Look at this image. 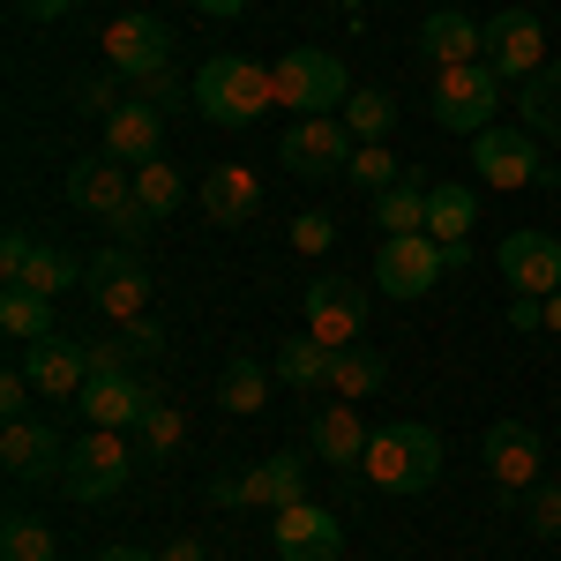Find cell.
<instances>
[{"instance_id": "cell-44", "label": "cell", "mask_w": 561, "mask_h": 561, "mask_svg": "<svg viewBox=\"0 0 561 561\" xmlns=\"http://www.w3.org/2000/svg\"><path fill=\"white\" fill-rule=\"evenodd\" d=\"M135 98H142V105H158V113H173V105H180V76H173V68H158V76H142V83H135Z\"/></svg>"}, {"instance_id": "cell-26", "label": "cell", "mask_w": 561, "mask_h": 561, "mask_svg": "<svg viewBox=\"0 0 561 561\" xmlns=\"http://www.w3.org/2000/svg\"><path fill=\"white\" fill-rule=\"evenodd\" d=\"M270 382H277V367H262L255 352H232L225 375H217V404L240 412V420H255V412H270Z\"/></svg>"}, {"instance_id": "cell-4", "label": "cell", "mask_w": 561, "mask_h": 561, "mask_svg": "<svg viewBox=\"0 0 561 561\" xmlns=\"http://www.w3.org/2000/svg\"><path fill=\"white\" fill-rule=\"evenodd\" d=\"M135 479V449L121 427H90L76 449H68V472H60V494L68 502H113Z\"/></svg>"}, {"instance_id": "cell-42", "label": "cell", "mask_w": 561, "mask_h": 561, "mask_svg": "<svg viewBox=\"0 0 561 561\" xmlns=\"http://www.w3.org/2000/svg\"><path fill=\"white\" fill-rule=\"evenodd\" d=\"M121 345H128L135 359H158V352H165V322H150V314H135V322H121Z\"/></svg>"}, {"instance_id": "cell-11", "label": "cell", "mask_w": 561, "mask_h": 561, "mask_svg": "<svg viewBox=\"0 0 561 561\" xmlns=\"http://www.w3.org/2000/svg\"><path fill=\"white\" fill-rule=\"evenodd\" d=\"M479 465H486V479H494L502 502H524V494L539 486V434L524 427V420H494L486 442H479Z\"/></svg>"}, {"instance_id": "cell-33", "label": "cell", "mask_w": 561, "mask_h": 561, "mask_svg": "<svg viewBox=\"0 0 561 561\" xmlns=\"http://www.w3.org/2000/svg\"><path fill=\"white\" fill-rule=\"evenodd\" d=\"M345 128H352V142H389V128H397V98H389V90H352L345 98Z\"/></svg>"}, {"instance_id": "cell-23", "label": "cell", "mask_w": 561, "mask_h": 561, "mask_svg": "<svg viewBox=\"0 0 561 561\" xmlns=\"http://www.w3.org/2000/svg\"><path fill=\"white\" fill-rule=\"evenodd\" d=\"M420 53L427 68H465V60H486V23H472L465 8H434L420 23Z\"/></svg>"}, {"instance_id": "cell-9", "label": "cell", "mask_w": 561, "mask_h": 561, "mask_svg": "<svg viewBox=\"0 0 561 561\" xmlns=\"http://www.w3.org/2000/svg\"><path fill=\"white\" fill-rule=\"evenodd\" d=\"M449 270L457 262L442 255L427 232H397V240H382V255H375V285H382L389 300H427Z\"/></svg>"}, {"instance_id": "cell-7", "label": "cell", "mask_w": 561, "mask_h": 561, "mask_svg": "<svg viewBox=\"0 0 561 561\" xmlns=\"http://www.w3.org/2000/svg\"><path fill=\"white\" fill-rule=\"evenodd\" d=\"M83 285H90V307H98L105 322H135V314H150V270H142V255L121 248V240L90 255Z\"/></svg>"}, {"instance_id": "cell-28", "label": "cell", "mask_w": 561, "mask_h": 561, "mask_svg": "<svg viewBox=\"0 0 561 561\" xmlns=\"http://www.w3.org/2000/svg\"><path fill=\"white\" fill-rule=\"evenodd\" d=\"M427 180L420 173H404L397 187H382L375 195V225H382V240H397V232H427Z\"/></svg>"}, {"instance_id": "cell-24", "label": "cell", "mask_w": 561, "mask_h": 561, "mask_svg": "<svg viewBox=\"0 0 561 561\" xmlns=\"http://www.w3.org/2000/svg\"><path fill=\"white\" fill-rule=\"evenodd\" d=\"M367 434H375V427L359 420V404L337 397V404H322V412H314V457H322V465H337V472H359Z\"/></svg>"}, {"instance_id": "cell-1", "label": "cell", "mask_w": 561, "mask_h": 561, "mask_svg": "<svg viewBox=\"0 0 561 561\" xmlns=\"http://www.w3.org/2000/svg\"><path fill=\"white\" fill-rule=\"evenodd\" d=\"M187 105H195L210 128H255L262 113L277 105V68H262V60H248V53H217V60L195 68Z\"/></svg>"}, {"instance_id": "cell-25", "label": "cell", "mask_w": 561, "mask_h": 561, "mask_svg": "<svg viewBox=\"0 0 561 561\" xmlns=\"http://www.w3.org/2000/svg\"><path fill=\"white\" fill-rule=\"evenodd\" d=\"M293 502H307V465L293 457V449H277V457H262L255 472H248V510H293Z\"/></svg>"}, {"instance_id": "cell-50", "label": "cell", "mask_w": 561, "mask_h": 561, "mask_svg": "<svg viewBox=\"0 0 561 561\" xmlns=\"http://www.w3.org/2000/svg\"><path fill=\"white\" fill-rule=\"evenodd\" d=\"M165 561H203V539H173V547H165Z\"/></svg>"}, {"instance_id": "cell-41", "label": "cell", "mask_w": 561, "mask_h": 561, "mask_svg": "<svg viewBox=\"0 0 561 561\" xmlns=\"http://www.w3.org/2000/svg\"><path fill=\"white\" fill-rule=\"evenodd\" d=\"M31 397H38V382H31L23 359H15V367L0 375V412H8V420H31Z\"/></svg>"}, {"instance_id": "cell-8", "label": "cell", "mask_w": 561, "mask_h": 561, "mask_svg": "<svg viewBox=\"0 0 561 561\" xmlns=\"http://www.w3.org/2000/svg\"><path fill=\"white\" fill-rule=\"evenodd\" d=\"M352 128L337 121V113H307V121H293L285 128V142H277V165L285 173H300V180H330V173H345L352 165Z\"/></svg>"}, {"instance_id": "cell-37", "label": "cell", "mask_w": 561, "mask_h": 561, "mask_svg": "<svg viewBox=\"0 0 561 561\" xmlns=\"http://www.w3.org/2000/svg\"><path fill=\"white\" fill-rule=\"evenodd\" d=\"M76 277H83V270H76V255H60V248H45V240H38V255H31V270H23V285H31V293H45V300H60Z\"/></svg>"}, {"instance_id": "cell-12", "label": "cell", "mask_w": 561, "mask_h": 561, "mask_svg": "<svg viewBox=\"0 0 561 561\" xmlns=\"http://www.w3.org/2000/svg\"><path fill=\"white\" fill-rule=\"evenodd\" d=\"M270 539H277V561H345V517L322 510V502H293L270 517Z\"/></svg>"}, {"instance_id": "cell-30", "label": "cell", "mask_w": 561, "mask_h": 561, "mask_svg": "<svg viewBox=\"0 0 561 561\" xmlns=\"http://www.w3.org/2000/svg\"><path fill=\"white\" fill-rule=\"evenodd\" d=\"M330 352L337 345H322V337H285V352H277V382L285 389H330Z\"/></svg>"}, {"instance_id": "cell-19", "label": "cell", "mask_w": 561, "mask_h": 561, "mask_svg": "<svg viewBox=\"0 0 561 561\" xmlns=\"http://www.w3.org/2000/svg\"><path fill=\"white\" fill-rule=\"evenodd\" d=\"M502 277H510L517 293H531V300L561 293V240L554 232H510V240H502Z\"/></svg>"}, {"instance_id": "cell-15", "label": "cell", "mask_w": 561, "mask_h": 561, "mask_svg": "<svg viewBox=\"0 0 561 561\" xmlns=\"http://www.w3.org/2000/svg\"><path fill=\"white\" fill-rule=\"evenodd\" d=\"M0 465H8L15 486H38V479L60 486V472H68V442L45 427V420H8V434H0Z\"/></svg>"}, {"instance_id": "cell-2", "label": "cell", "mask_w": 561, "mask_h": 561, "mask_svg": "<svg viewBox=\"0 0 561 561\" xmlns=\"http://www.w3.org/2000/svg\"><path fill=\"white\" fill-rule=\"evenodd\" d=\"M359 479L375 494H427L442 479V434L427 420H389V427L367 434V457H359Z\"/></svg>"}, {"instance_id": "cell-51", "label": "cell", "mask_w": 561, "mask_h": 561, "mask_svg": "<svg viewBox=\"0 0 561 561\" xmlns=\"http://www.w3.org/2000/svg\"><path fill=\"white\" fill-rule=\"evenodd\" d=\"M203 15H248V0H195Z\"/></svg>"}, {"instance_id": "cell-40", "label": "cell", "mask_w": 561, "mask_h": 561, "mask_svg": "<svg viewBox=\"0 0 561 561\" xmlns=\"http://www.w3.org/2000/svg\"><path fill=\"white\" fill-rule=\"evenodd\" d=\"M330 240H337V217H322V210H300V217H293V248H300V255H322Z\"/></svg>"}, {"instance_id": "cell-22", "label": "cell", "mask_w": 561, "mask_h": 561, "mask_svg": "<svg viewBox=\"0 0 561 561\" xmlns=\"http://www.w3.org/2000/svg\"><path fill=\"white\" fill-rule=\"evenodd\" d=\"M472 225H479V195L465 180H442L427 195V240L457 262V270H465V248H472Z\"/></svg>"}, {"instance_id": "cell-48", "label": "cell", "mask_w": 561, "mask_h": 561, "mask_svg": "<svg viewBox=\"0 0 561 561\" xmlns=\"http://www.w3.org/2000/svg\"><path fill=\"white\" fill-rule=\"evenodd\" d=\"M510 330H517V337H531V330H547V300H531V293H517V300H510Z\"/></svg>"}, {"instance_id": "cell-21", "label": "cell", "mask_w": 561, "mask_h": 561, "mask_svg": "<svg viewBox=\"0 0 561 561\" xmlns=\"http://www.w3.org/2000/svg\"><path fill=\"white\" fill-rule=\"evenodd\" d=\"M150 397H158V389H150V382L128 367V375H90V389L76 397V404H83L90 427H121V434H128L135 420L150 412Z\"/></svg>"}, {"instance_id": "cell-53", "label": "cell", "mask_w": 561, "mask_h": 561, "mask_svg": "<svg viewBox=\"0 0 561 561\" xmlns=\"http://www.w3.org/2000/svg\"><path fill=\"white\" fill-rule=\"evenodd\" d=\"M98 561H150V554H142V547H105Z\"/></svg>"}, {"instance_id": "cell-45", "label": "cell", "mask_w": 561, "mask_h": 561, "mask_svg": "<svg viewBox=\"0 0 561 561\" xmlns=\"http://www.w3.org/2000/svg\"><path fill=\"white\" fill-rule=\"evenodd\" d=\"M83 352H90V375H128V359H135L121 337H98V345H83Z\"/></svg>"}, {"instance_id": "cell-31", "label": "cell", "mask_w": 561, "mask_h": 561, "mask_svg": "<svg viewBox=\"0 0 561 561\" xmlns=\"http://www.w3.org/2000/svg\"><path fill=\"white\" fill-rule=\"evenodd\" d=\"M0 561H60V539L45 531V517L8 510V524H0Z\"/></svg>"}, {"instance_id": "cell-35", "label": "cell", "mask_w": 561, "mask_h": 561, "mask_svg": "<svg viewBox=\"0 0 561 561\" xmlns=\"http://www.w3.org/2000/svg\"><path fill=\"white\" fill-rule=\"evenodd\" d=\"M517 105H524V128L531 135H561V68H539Z\"/></svg>"}, {"instance_id": "cell-5", "label": "cell", "mask_w": 561, "mask_h": 561, "mask_svg": "<svg viewBox=\"0 0 561 561\" xmlns=\"http://www.w3.org/2000/svg\"><path fill=\"white\" fill-rule=\"evenodd\" d=\"M352 90H345V60L330 53V45H293L285 60H277V105H293V113H337Z\"/></svg>"}, {"instance_id": "cell-10", "label": "cell", "mask_w": 561, "mask_h": 561, "mask_svg": "<svg viewBox=\"0 0 561 561\" xmlns=\"http://www.w3.org/2000/svg\"><path fill=\"white\" fill-rule=\"evenodd\" d=\"M300 330H307V337H322V345H352V337L367 330V293H359L352 277H307Z\"/></svg>"}, {"instance_id": "cell-20", "label": "cell", "mask_w": 561, "mask_h": 561, "mask_svg": "<svg viewBox=\"0 0 561 561\" xmlns=\"http://www.w3.org/2000/svg\"><path fill=\"white\" fill-rule=\"evenodd\" d=\"M105 158H121V165H150V158H165V113L158 105H113L105 113Z\"/></svg>"}, {"instance_id": "cell-43", "label": "cell", "mask_w": 561, "mask_h": 561, "mask_svg": "<svg viewBox=\"0 0 561 561\" xmlns=\"http://www.w3.org/2000/svg\"><path fill=\"white\" fill-rule=\"evenodd\" d=\"M105 232H113V240H121V248H142V240H150V232H158V217L142 210V203H128V210H121V217H105Z\"/></svg>"}, {"instance_id": "cell-6", "label": "cell", "mask_w": 561, "mask_h": 561, "mask_svg": "<svg viewBox=\"0 0 561 561\" xmlns=\"http://www.w3.org/2000/svg\"><path fill=\"white\" fill-rule=\"evenodd\" d=\"M98 45H105V68H113V76H128V83L158 76V68H173V23H165V15H150V8L113 15Z\"/></svg>"}, {"instance_id": "cell-49", "label": "cell", "mask_w": 561, "mask_h": 561, "mask_svg": "<svg viewBox=\"0 0 561 561\" xmlns=\"http://www.w3.org/2000/svg\"><path fill=\"white\" fill-rule=\"evenodd\" d=\"M8 8H15L23 23H60V15H68L76 0H8Z\"/></svg>"}, {"instance_id": "cell-38", "label": "cell", "mask_w": 561, "mask_h": 561, "mask_svg": "<svg viewBox=\"0 0 561 561\" xmlns=\"http://www.w3.org/2000/svg\"><path fill=\"white\" fill-rule=\"evenodd\" d=\"M524 524H531V539H561V479H539L524 494Z\"/></svg>"}, {"instance_id": "cell-34", "label": "cell", "mask_w": 561, "mask_h": 561, "mask_svg": "<svg viewBox=\"0 0 561 561\" xmlns=\"http://www.w3.org/2000/svg\"><path fill=\"white\" fill-rule=\"evenodd\" d=\"M135 203H142V210L165 225V217L187 203V187H180V173L165 165V158H150V165H135Z\"/></svg>"}, {"instance_id": "cell-27", "label": "cell", "mask_w": 561, "mask_h": 561, "mask_svg": "<svg viewBox=\"0 0 561 561\" xmlns=\"http://www.w3.org/2000/svg\"><path fill=\"white\" fill-rule=\"evenodd\" d=\"M382 382H389L382 352H367V345H337V352H330V397H345V404H367V397H375Z\"/></svg>"}, {"instance_id": "cell-18", "label": "cell", "mask_w": 561, "mask_h": 561, "mask_svg": "<svg viewBox=\"0 0 561 561\" xmlns=\"http://www.w3.org/2000/svg\"><path fill=\"white\" fill-rule=\"evenodd\" d=\"M23 375L38 382L45 404H68L90 389V352L68 345V337H38V345H23Z\"/></svg>"}, {"instance_id": "cell-47", "label": "cell", "mask_w": 561, "mask_h": 561, "mask_svg": "<svg viewBox=\"0 0 561 561\" xmlns=\"http://www.w3.org/2000/svg\"><path fill=\"white\" fill-rule=\"evenodd\" d=\"M113 105H121V98H113V83H98V76H83V83H76V113H90V121H105Z\"/></svg>"}, {"instance_id": "cell-13", "label": "cell", "mask_w": 561, "mask_h": 561, "mask_svg": "<svg viewBox=\"0 0 561 561\" xmlns=\"http://www.w3.org/2000/svg\"><path fill=\"white\" fill-rule=\"evenodd\" d=\"M486 68H494L502 83H531V76L547 68V31H539L531 8H502V15L486 23Z\"/></svg>"}, {"instance_id": "cell-39", "label": "cell", "mask_w": 561, "mask_h": 561, "mask_svg": "<svg viewBox=\"0 0 561 561\" xmlns=\"http://www.w3.org/2000/svg\"><path fill=\"white\" fill-rule=\"evenodd\" d=\"M31 255H38V240H31L23 225H8V232H0V285H23Z\"/></svg>"}, {"instance_id": "cell-36", "label": "cell", "mask_w": 561, "mask_h": 561, "mask_svg": "<svg viewBox=\"0 0 561 561\" xmlns=\"http://www.w3.org/2000/svg\"><path fill=\"white\" fill-rule=\"evenodd\" d=\"M404 173H412V165H397V150H389V142H359V150H352V165H345V180H352V187H367V195L397 187Z\"/></svg>"}, {"instance_id": "cell-17", "label": "cell", "mask_w": 561, "mask_h": 561, "mask_svg": "<svg viewBox=\"0 0 561 561\" xmlns=\"http://www.w3.org/2000/svg\"><path fill=\"white\" fill-rule=\"evenodd\" d=\"M195 203H203V217H210V225H225V232L255 225V217H262V180H255V165H210V173H203V187H195Z\"/></svg>"}, {"instance_id": "cell-52", "label": "cell", "mask_w": 561, "mask_h": 561, "mask_svg": "<svg viewBox=\"0 0 561 561\" xmlns=\"http://www.w3.org/2000/svg\"><path fill=\"white\" fill-rule=\"evenodd\" d=\"M547 337H561V293H547Z\"/></svg>"}, {"instance_id": "cell-14", "label": "cell", "mask_w": 561, "mask_h": 561, "mask_svg": "<svg viewBox=\"0 0 561 561\" xmlns=\"http://www.w3.org/2000/svg\"><path fill=\"white\" fill-rule=\"evenodd\" d=\"M472 173L486 180V187H531V180H547V165H539V142H531V128H494L472 135Z\"/></svg>"}, {"instance_id": "cell-3", "label": "cell", "mask_w": 561, "mask_h": 561, "mask_svg": "<svg viewBox=\"0 0 561 561\" xmlns=\"http://www.w3.org/2000/svg\"><path fill=\"white\" fill-rule=\"evenodd\" d=\"M427 105H434V128L449 135H486L494 113H502V76L486 60H465V68H434L427 76Z\"/></svg>"}, {"instance_id": "cell-16", "label": "cell", "mask_w": 561, "mask_h": 561, "mask_svg": "<svg viewBox=\"0 0 561 561\" xmlns=\"http://www.w3.org/2000/svg\"><path fill=\"white\" fill-rule=\"evenodd\" d=\"M68 203L83 217H121L135 203V165H121V158H76L68 165Z\"/></svg>"}, {"instance_id": "cell-32", "label": "cell", "mask_w": 561, "mask_h": 561, "mask_svg": "<svg viewBox=\"0 0 561 561\" xmlns=\"http://www.w3.org/2000/svg\"><path fill=\"white\" fill-rule=\"evenodd\" d=\"M135 442H142V457H173L180 442H187V412H180L173 397H150V412L135 420Z\"/></svg>"}, {"instance_id": "cell-29", "label": "cell", "mask_w": 561, "mask_h": 561, "mask_svg": "<svg viewBox=\"0 0 561 561\" xmlns=\"http://www.w3.org/2000/svg\"><path fill=\"white\" fill-rule=\"evenodd\" d=\"M0 330H8L15 345L53 337V300H45V293H31V285H8V293H0Z\"/></svg>"}, {"instance_id": "cell-46", "label": "cell", "mask_w": 561, "mask_h": 561, "mask_svg": "<svg viewBox=\"0 0 561 561\" xmlns=\"http://www.w3.org/2000/svg\"><path fill=\"white\" fill-rule=\"evenodd\" d=\"M203 494H210V510H248V472H217Z\"/></svg>"}]
</instances>
